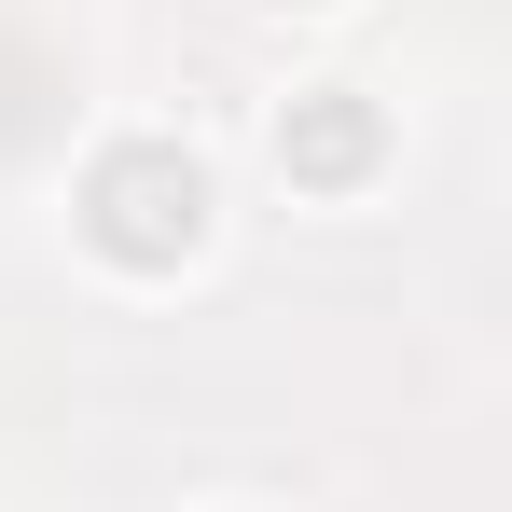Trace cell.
<instances>
[{"mask_svg": "<svg viewBox=\"0 0 512 512\" xmlns=\"http://www.w3.org/2000/svg\"><path fill=\"white\" fill-rule=\"evenodd\" d=\"M277 167L291 180H360L374 167V111H360V97H305V111L277 125Z\"/></svg>", "mask_w": 512, "mask_h": 512, "instance_id": "obj_2", "label": "cell"}, {"mask_svg": "<svg viewBox=\"0 0 512 512\" xmlns=\"http://www.w3.org/2000/svg\"><path fill=\"white\" fill-rule=\"evenodd\" d=\"M194 236H208V180H194V153L139 139V153H111V167H97V250H125V263H180Z\"/></svg>", "mask_w": 512, "mask_h": 512, "instance_id": "obj_1", "label": "cell"}]
</instances>
